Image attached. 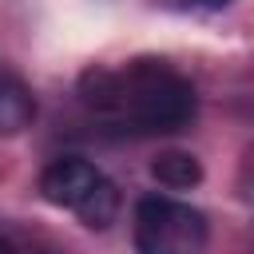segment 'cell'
Segmentation results:
<instances>
[{
  "label": "cell",
  "instance_id": "obj_1",
  "mask_svg": "<svg viewBox=\"0 0 254 254\" xmlns=\"http://www.w3.org/2000/svg\"><path fill=\"white\" fill-rule=\"evenodd\" d=\"M79 99L131 135H171L194 119L190 79L163 60H131L119 71L91 67L79 79Z\"/></svg>",
  "mask_w": 254,
  "mask_h": 254
},
{
  "label": "cell",
  "instance_id": "obj_2",
  "mask_svg": "<svg viewBox=\"0 0 254 254\" xmlns=\"http://www.w3.org/2000/svg\"><path fill=\"white\" fill-rule=\"evenodd\" d=\"M135 254H202L206 250V218L179 198L143 194L131 218Z\"/></svg>",
  "mask_w": 254,
  "mask_h": 254
},
{
  "label": "cell",
  "instance_id": "obj_3",
  "mask_svg": "<svg viewBox=\"0 0 254 254\" xmlns=\"http://www.w3.org/2000/svg\"><path fill=\"white\" fill-rule=\"evenodd\" d=\"M103 183V171L91 167L87 159L79 155H64V159H52L40 175V194L52 202V206H64V210H79Z\"/></svg>",
  "mask_w": 254,
  "mask_h": 254
},
{
  "label": "cell",
  "instance_id": "obj_4",
  "mask_svg": "<svg viewBox=\"0 0 254 254\" xmlns=\"http://www.w3.org/2000/svg\"><path fill=\"white\" fill-rule=\"evenodd\" d=\"M36 119V99L24 79L0 75V135H20Z\"/></svg>",
  "mask_w": 254,
  "mask_h": 254
},
{
  "label": "cell",
  "instance_id": "obj_5",
  "mask_svg": "<svg viewBox=\"0 0 254 254\" xmlns=\"http://www.w3.org/2000/svg\"><path fill=\"white\" fill-rule=\"evenodd\" d=\"M151 175H155L163 187H171V190H187V187H194V183L202 179V167H198V159L187 155V151H167V155H159V159L151 163Z\"/></svg>",
  "mask_w": 254,
  "mask_h": 254
},
{
  "label": "cell",
  "instance_id": "obj_6",
  "mask_svg": "<svg viewBox=\"0 0 254 254\" xmlns=\"http://www.w3.org/2000/svg\"><path fill=\"white\" fill-rule=\"evenodd\" d=\"M75 214H79V222H83L87 230H107V226L115 222V214H119V190H115V183L103 179L99 190H95Z\"/></svg>",
  "mask_w": 254,
  "mask_h": 254
},
{
  "label": "cell",
  "instance_id": "obj_7",
  "mask_svg": "<svg viewBox=\"0 0 254 254\" xmlns=\"http://www.w3.org/2000/svg\"><path fill=\"white\" fill-rule=\"evenodd\" d=\"M155 4H163V8H171V12H187V8H198V0H155Z\"/></svg>",
  "mask_w": 254,
  "mask_h": 254
},
{
  "label": "cell",
  "instance_id": "obj_8",
  "mask_svg": "<svg viewBox=\"0 0 254 254\" xmlns=\"http://www.w3.org/2000/svg\"><path fill=\"white\" fill-rule=\"evenodd\" d=\"M234 0H198V8L202 12H222V8H230Z\"/></svg>",
  "mask_w": 254,
  "mask_h": 254
},
{
  "label": "cell",
  "instance_id": "obj_9",
  "mask_svg": "<svg viewBox=\"0 0 254 254\" xmlns=\"http://www.w3.org/2000/svg\"><path fill=\"white\" fill-rule=\"evenodd\" d=\"M0 254H16V250H12V242H8V238H0Z\"/></svg>",
  "mask_w": 254,
  "mask_h": 254
},
{
  "label": "cell",
  "instance_id": "obj_10",
  "mask_svg": "<svg viewBox=\"0 0 254 254\" xmlns=\"http://www.w3.org/2000/svg\"><path fill=\"white\" fill-rule=\"evenodd\" d=\"M246 103H250V111H254V79H250V91H246Z\"/></svg>",
  "mask_w": 254,
  "mask_h": 254
}]
</instances>
